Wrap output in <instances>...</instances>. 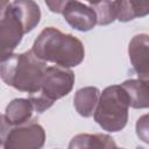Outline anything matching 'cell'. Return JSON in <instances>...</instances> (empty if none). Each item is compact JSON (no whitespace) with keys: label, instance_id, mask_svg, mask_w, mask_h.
<instances>
[{"label":"cell","instance_id":"obj_2","mask_svg":"<svg viewBox=\"0 0 149 149\" xmlns=\"http://www.w3.org/2000/svg\"><path fill=\"white\" fill-rule=\"evenodd\" d=\"M45 68V62L29 50L12 55L2 61L0 63V78L8 86L31 94L40 88Z\"/></svg>","mask_w":149,"mask_h":149},{"label":"cell","instance_id":"obj_13","mask_svg":"<svg viewBox=\"0 0 149 149\" xmlns=\"http://www.w3.org/2000/svg\"><path fill=\"white\" fill-rule=\"evenodd\" d=\"M99 95L100 91L93 86H87L78 90L73 98V105L76 111L84 118L93 115V112L99 100Z\"/></svg>","mask_w":149,"mask_h":149},{"label":"cell","instance_id":"obj_16","mask_svg":"<svg viewBox=\"0 0 149 149\" xmlns=\"http://www.w3.org/2000/svg\"><path fill=\"white\" fill-rule=\"evenodd\" d=\"M137 136L146 143H148V115H143L137 120L136 123Z\"/></svg>","mask_w":149,"mask_h":149},{"label":"cell","instance_id":"obj_1","mask_svg":"<svg viewBox=\"0 0 149 149\" xmlns=\"http://www.w3.org/2000/svg\"><path fill=\"white\" fill-rule=\"evenodd\" d=\"M31 51L40 59L64 68L77 66L85 57V49L80 40L54 27H47L38 34Z\"/></svg>","mask_w":149,"mask_h":149},{"label":"cell","instance_id":"obj_9","mask_svg":"<svg viewBox=\"0 0 149 149\" xmlns=\"http://www.w3.org/2000/svg\"><path fill=\"white\" fill-rule=\"evenodd\" d=\"M8 12L21 23L24 34L31 31L41 20V9L34 0H14Z\"/></svg>","mask_w":149,"mask_h":149},{"label":"cell","instance_id":"obj_11","mask_svg":"<svg viewBox=\"0 0 149 149\" xmlns=\"http://www.w3.org/2000/svg\"><path fill=\"white\" fill-rule=\"evenodd\" d=\"M113 3L116 19L121 22H128L149 13V0H114Z\"/></svg>","mask_w":149,"mask_h":149},{"label":"cell","instance_id":"obj_8","mask_svg":"<svg viewBox=\"0 0 149 149\" xmlns=\"http://www.w3.org/2000/svg\"><path fill=\"white\" fill-rule=\"evenodd\" d=\"M64 20L76 30L88 31L97 24L93 9L78 0H71L62 12Z\"/></svg>","mask_w":149,"mask_h":149},{"label":"cell","instance_id":"obj_20","mask_svg":"<svg viewBox=\"0 0 149 149\" xmlns=\"http://www.w3.org/2000/svg\"><path fill=\"white\" fill-rule=\"evenodd\" d=\"M86 1H88V2L92 5V3H95V2H98L99 0H86Z\"/></svg>","mask_w":149,"mask_h":149},{"label":"cell","instance_id":"obj_4","mask_svg":"<svg viewBox=\"0 0 149 149\" xmlns=\"http://www.w3.org/2000/svg\"><path fill=\"white\" fill-rule=\"evenodd\" d=\"M74 84V74L69 68L55 65L47 66L40 88L29 94L35 112L43 113L54 102L70 93Z\"/></svg>","mask_w":149,"mask_h":149},{"label":"cell","instance_id":"obj_12","mask_svg":"<svg viewBox=\"0 0 149 149\" xmlns=\"http://www.w3.org/2000/svg\"><path fill=\"white\" fill-rule=\"evenodd\" d=\"M125 90L129 106L133 108H147L149 105V90L148 80L128 79L121 84Z\"/></svg>","mask_w":149,"mask_h":149},{"label":"cell","instance_id":"obj_14","mask_svg":"<svg viewBox=\"0 0 149 149\" xmlns=\"http://www.w3.org/2000/svg\"><path fill=\"white\" fill-rule=\"evenodd\" d=\"M69 148H116V144L107 134H78L72 137L69 143Z\"/></svg>","mask_w":149,"mask_h":149},{"label":"cell","instance_id":"obj_6","mask_svg":"<svg viewBox=\"0 0 149 149\" xmlns=\"http://www.w3.org/2000/svg\"><path fill=\"white\" fill-rule=\"evenodd\" d=\"M23 35L21 23L7 9L6 15L0 20V63L13 55Z\"/></svg>","mask_w":149,"mask_h":149},{"label":"cell","instance_id":"obj_15","mask_svg":"<svg viewBox=\"0 0 149 149\" xmlns=\"http://www.w3.org/2000/svg\"><path fill=\"white\" fill-rule=\"evenodd\" d=\"M91 8L95 14L97 24L106 26L112 23L116 19L115 8L112 0H99L95 3H92Z\"/></svg>","mask_w":149,"mask_h":149},{"label":"cell","instance_id":"obj_5","mask_svg":"<svg viewBox=\"0 0 149 149\" xmlns=\"http://www.w3.org/2000/svg\"><path fill=\"white\" fill-rule=\"evenodd\" d=\"M45 133L36 122L23 123L8 132L3 147L6 149H38L44 144Z\"/></svg>","mask_w":149,"mask_h":149},{"label":"cell","instance_id":"obj_17","mask_svg":"<svg viewBox=\"0 0 149 149\" xmlns=\"http://www.w3.org/2000/svg\"><path fill=\"white\" fill-rule=\"evenodd\" d=\"M70 1L71 0H44L48 8L52 13H57V14H61Z\"/></svg>","mask_w":149,"mask_h":149},{"label":"cell","instance_id":"obj_7","mask_svg":"<svg viewBox=\"0 0 149 149\" xmlns=\"http://www.w3.org/2000/svg\"><path fill=\"white\" fill-rule=\"evenodd\" d=\"M128 55L139 79L148 80L149 76V38L147 34L135 35L128 45Z\"/></svg>","mask_w":149,"mask_h":149},{"label":"cell","instance_id":"obj_18","mask_svg":"<svg viewBox=\"0 0 149 149\" xmlns=\"http://www.w3.org/2000/svg\"><path fill=\"white\" fill-rule=\"evenodd\" d=\"M8 132H9V125H8V122L6 121L5 115H1V114H0V146L3 144Z\"/></svg>","mask_w":149,"mask_h":149},{"label":"cell","instance_id":"obj_19","mask_svg":"<svg viewBox=\"0 0 149 149\" xmlns=\"http://www.w3.org/2000/svg\"><path fill=\"white\" fill-rule=\"evenodd\" d=\"M9 0H0V20L6 15V12L9 7Z\"/></svg>","mask_w":149,"mask_h":149},{"label":"cell","instance_id":"obj_3","mask_svg":"<svg viewBox=\"0 0 149 149\" xmlns=\"http://www.w3.org/2000/svg\"><path fill=\"white\" fill-rule=\"evenodd\" d=\"M128 97L121 85L106 87L93 112L95 122L107 132H119L128 121Z\"/></svg>","mask_w":149,"mask_h":149},{"label":"cell","instance_id":"obj_10","mask_svg":"<svg viewBox=\"0 0 149 149\" xmlns=\"http://www.w3.org/2000/svg\"><path fill=\"white\" fill-rule=\"evenodd\" d=\"M35 112L34 105L29 99L24 98H17L12 100L5 112V119L8 122V125L12 126H20L23 123H27Z\"/></svg>","mask_w":149,"mask_h":149}]
</instances>
